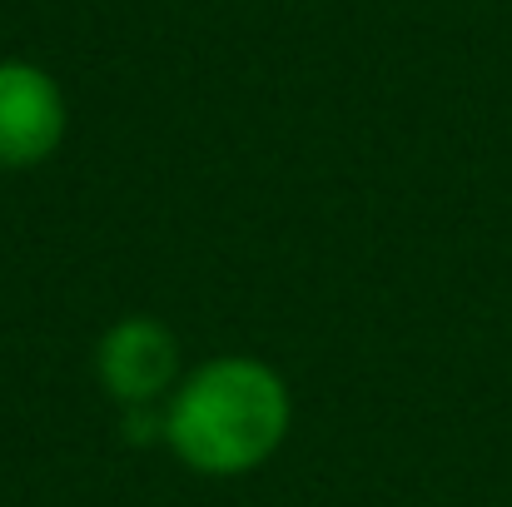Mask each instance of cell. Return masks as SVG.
Instances as JSON below:
<instances>
[{"label": "cell", "instance_id": "2", "mask_svg": "<svg viewBox=\"0 0 512 507\" xmlns=\"http://www.w3.org/2000/svg\"><path fill=\"white\" fill-rule=\"evenodd\" d=\"M95 378L110 403L130 408H165L179 373V338L155 314H125L95 343Z\"/></svg>", "mask_w": 512, "mask_h": 507}, {"label": "cell", "instance_id": "1", "mask_svg": "<svg viewBox=\"0 0 512 507\" xmlns=\"http://www.w3.org/2000/svg\"><path fill=\"white\" fill-rule=\"evenodd\" d=\"M294 428L284 373L254 353H214L189 368L160 408V443L194 478L259 473Z\"/></svg>", "mask_w": 512, "mask_h": 507}, {"label": "cell", "instance_id": "3", "mask_svg": "<svg viewBox=\"0 0 512 507\" xmlns=\"http://www.w3.org/2000/svg\"><path fill=\"white\" fill-rule=\"evenodd\" d=\"M70 130L60 80L35 60H0V169H35L55 160Z\"/></svg>", "mask_w": 512, "mask_h": 507}]
</instances>
